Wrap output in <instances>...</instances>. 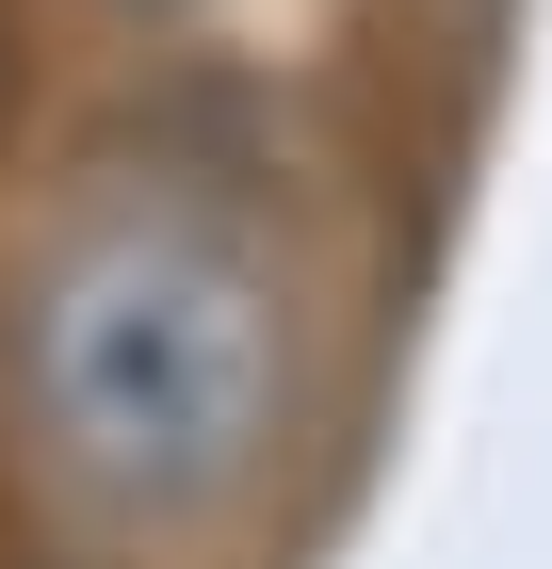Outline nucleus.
<instances>
[{"label": "nucleus", "instance_id": "nucleus-1", "mask_svg": "<svg viewBox=\"0 0 552 569\" xmlns=\"http://www.w3.org/2000/svg\"><path fill=\"white\" fill-rule=\"evenodd\" d=\"M17 423L49 488L114 537H179L244 505L293 423V309L244 228L212 212H98L17 293Z\"/></svg>", "mask_w": 552, "mask_h": 569}, {"label": "nucleus", "instance_id": "nucleus-2", "mask_svg": "<svg viewBox=\"0 0 552 569\" xmlns=\"http://www.w3.org/2000/svg\"><path fill=\"white\" fill-rule=\"evenodd\" d=\"M17 66H33V49H17V0H0V131H17Z\"/></svg>", "mask_w": 552, "mask_h": 569}]
</instances>
